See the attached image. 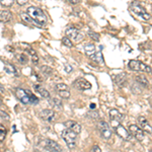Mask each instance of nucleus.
I'll list each match as a JSON object with an SVG mask.
<instances>
[{
	"label": "nucleus",
	"instance_id": "f257e3e1",
	"mask_svg": "<svg viewBox=\"0 0 152 152\" xmlns=\"http://www.w3.org/2000/svg\"><path fill=\"white\" fill-rule=\"evenodd\" d=\"M27 13L29 14V16L35 21L36 23L41 25H45L48 21L47 16L45 15V13L43 12V10H41L40 8L35 6H31L27 8Z\"/></svg>",
	"mask_w": 152,
	"mask_h": 152
},
{
	"label": "nucleus",
	"instance_id": "f03ea898",
	"mask_svg": "<svg viewBox=\"0 0 152 152\" xmlns=\"http://www.w3.org/2000/svg\"><path fill=\"white\" fill-rule=\"evenodd\" d=\"M16 97L21 101V103H37L39 99L33 94L29 90L23 88H17L16 89Z\"/></svg>",
	"mask_w": 152,
	"mask_h": 152
},
{
	"label": "nucleus",
	"instance_id": "7ed1b4c3",
	"mask_svg": "<svg viewBox=\"0 0 152 152\" xmlns=\"http://www.w3.org/2000/svg\"><path fill=\"white\" fill-rule=\"evenodd\" d=\"M111 121H112V126H113L114 129H115L116 133H117L122 139L126 140V141H130V140L132 139L133 136L131 135V133H130L125 127H123V126L121 125V122L116 121V120H113V119H111Z\"/></svg>",
	"mask_w": 152,
	"mask_h": 152
},
{
	"label": "nucleus",
	"instance_id": "20e7f679",
	"mask_svg": "<svg viewBox=\"0 0 152 152\" xmlns=\"http://www.w3.org/2000/svg\"><path fill=\"white\" fill-rule=\"evenodd\" d=\"M62 138L65 140L67 146L70 149H73L76 146V139H77V134L70 129H65L62 132Z\"/></svg>",
	"mask_w": 152,
	"mask_h": 152
},
{
	"label": "nucleus",
	"instance_id": "39448f33",
	"mask_svg": "<svg viewBox=\"0 0 152 152\" xmlns=\"http://www.w3.org/2000/svg\"><path fill=\"white\" fill-rule=\"evenodd\" d=\"M129 67L133 71H141V72H147V73H151L152 69L150 66L146 65V64L142 63L140 61H136V60H131L129 62Z\"/></svg>",
	"mask_w": 152,
	"mask_h": 152
},
{
	"label": "nucleus",
	"instance_id": "423d86ee",
	"mask_svg": "<svg viewBox=\"0 0 152 152\" xmlns=\"http://www.w3.org/2000/svg\"><path fill=\"white\" fill-rule=\"evenodd\" d=\"M66 36L69 39L73 40L75 43H79L84 39V35L79 29H74V27H70V29H66Z\"/></svg>",
	"mask_w": 152,
	"mask_h": 152
},
{
	"label": "nucleus",
	"instance_id": "0eeeda50",
	"mask_svg": "<svg viewBox=\"0 0 152 152\" xmlns=\"http://www.w3.org/2000/svg\"><path fill=\"white\" fill-rule=\"evenodd\" d=\"M130 8H131V10L133 11L136 15L141 16L142 18L145 19V21H148V19L150 18V15L146 12V10L141 6V5L137 4V3H133V4L130 6Z\"/></svg>",
	"mask_w": 152,
	"mask_h": 152
},
{
	"label": "nucleus",
	"instance_id": "6e6552de",
	"mask_svg": "<svg viewBox=\"0 0 152 152\" xmlns=\"http://www.w3.org/2000/svg\"><path fill=\"white\" fill-rule=\"evenodd\" d=\"M97 129L99 130V132L101 133L103 137L105 139H110L112 136V131L109 127V124L105 121H99L97 123Z\"/></svg>",
	"mask_w": 152,
	"mask_h": 152
},
{
	"label": "nucleus",
	"instance_id": "1a4fd4ad",
	"mask_svg": "<svg viewBox=\"0 0 152 152\" xmlns=\"http://www.w3.org/2000/svg\"><path fill=\"white\" fill-rule=\"evenodd\" d=\"M129 132L131 133V135L133 136V137H135L136 139L138 140V141H143L144 138H145V134H144L145 132H144L141 128L138 127V126H136V125L130 126Z\"/></svg>",
	"mask_w": 152,
	"mask_h": 152
},
{
	"label": "nucleus",
	"instance_id": "9d476101",
	"mask_svg": "<svg viewBox=\"0 0 152 152\" xmlns=\"http://www.w3.org/2000/svg\"><path fill=\"white\" fill-rule=\"evenodd\" d=\"M73 85L79 90H86V89L91 88V84L84 78H78L74 81Z\"/></svg>",
	"mask_w": 152,
	"mask_h": 152
},
{
	"label": "nucleus",
	"instance_id": "9b49d317",
	"mask_svg": "<svg viewBox=\"0 0 152 152\" xmlns=\"http://www.w3.org/2000/svg\"><path fill=\"white\" fill-rule=\"evenodd\" d=\"M44 148L47 151H62V147L53 140H46L44 143Z\"/></svg>",
	"mask_w": 152,
	"mask_h": 152
},
{
	"label": "nucleus",
	"instance_id": "f8f14e48",
	"mask_svg": "<svg viewBox=\"0 0 152 152\" xmlns=\"http://www.w3.org/2000/svg\"><path fill=\"white\" fill-rule=\"evenodd\" d=\"M138 125H139V127L141 128V129L143 130L144 132H146V133H149V134L152 133V127L150 126L149 122H148L144 117H139V118H138Z\"/></svg>",
	"mask_w": 152,
	"mask_h": 152
},
{
	"label": "nucleus",
	"instance_id": "ddd939ff",
	"mask_svg": "<svg viewBox=\"0 0 152 152\" xmlns=\"http://www.w3.org/2000/svg\"><path fill=\"white\" fill-rule=\"evenodd\" d=\"M40 116H41V118L44 120V121H48V122H52L54 121V119H55L56 117V114L54 111H52V110H43V111L41 112V114H40Z\"/></svg>",
	"mask_w": 152,
	"mask_h": 152
},
{
	"label": "nucleus",
	"instance_id": "4468645a",
	"mask_svg": "<svg viewBox=\"0 0 152 152\" xmlns=\"http://www.w3.org/2000/svg\"><path fill=\"white\" fill-rule=\"evenodd\" d=\"M64 126H65L67 129H70V130H72V131H74L76 134H79L81 132V126L79 125L77 122L67 121L64 123Z\"/></svg>",
	"mask_w": 152,
	"mask_h": 152
},
{
	"label": "nucleus",
	"instance_id": "2eb2a0df",
	"mask_svg": "<svg viewBox=\"0 0 152 152\" xmlns=\"http://www.w3.org/2000/svg\"><path fill=\"white\" fill-rule=\"evenodd\" d=\"M113 78L116 84L120 87H123L126 84V82H127V75H126V73H120L118 75H115Z\"/></svg>",
	"mask_w": 152,
	"mask_h": 152
},
{
	"label": "nucleus",
	"instance_id": "dca6fc26",
	"mask_svg": "<svg viewBox=\"0 0 152 152\" xmlns=\"http://www.w3.org/2000/svg\"><path fill=\"white\" fill-rule=\"evenodd\" d=\"M12 18V14L8 10H0V21L2 23H8Z\"/></svg>",
	"mask_w": 152,
	"mask_h": 152
},
{
	"label": "nucleus",
	"instance_id": "f3484780",
	"mask_svg": "<svg viewBox=\"0 0 152 152\" xmlns=\"http://www.w3.org/2000/svg\"><path fill=\"white\" fill-rule=\"evenodd\" d=\"M110 117H111V119L116 120V121H119V122H122L124 119V116L116 109H113L110 111Z\"/></svg>",
	"mask_w": 152,
	"mask_h": 152
},
{
	"label": "nucleus",
	"instance_id": "a211bd4d",
	"mask_svg": "<svg viewBox=\"0 0 152 152\" xmlns=\"http://www.w3.org/2000/svg\"><path fill=\"white\" fill-rule=\"evenodd\" d=\"M35 90L37 91L38 93H40V94H41V97H44V99H50L49 91L46 90V89L43 88V87H41L40 85H38V84L35 85Z\"/></svg>",
	"mask_w": 152,
	"mask_h": 152
},
{
	"label": "nucleus",
	"instance_id": "6ab92c4d",
	"mask_svg": "<svg viewBox=\"0 0 152 152\" xmlns=\"http://www.w3.org/2000/svg\"><path fill=\"white\" fill-rule=\"evenodd\" d=\"M135 78H136V81H137L138 83H140L142 86H145V87L149 86V82H148V80L144 77V76L138 75V76H136Z\"/></svg>",
	"mask_w": 152,
	"mask_h": 152
},
{
	"label": "nucleus",
	"instance_id": "aec40b11",
	"mask_svg": "<svg viewBox=\"0 0 152 152\" xmlns=\"http://www.w3.org/2000/svg\"><path fill=\"white\" fill-rule=\"evenodd\" d=\"M84 51L88 56L92 55L95 52V46L93 45V44H86V45L84 46Z\"/></svg>",
	"mask_w": 152,
	"mask_h": 152
},
{
	"label": "nucleus",
	"instance_id": "412c9836",
	"mask_svg": "<svg viewBox=\"0 0 152 152\" xmlns=\"http://www.w3.org/2000/svg\"><path fill=\"white\" fill-rule=\"evenodd\" d=\"M41 71H42V73H44L46 76H49L52 74V68L49 67V66H42Z\"/></svg>",
	"mask_w": 152,
	"mask_h": 152
},
{
	"label": "nucleus",
	"instance_id": "4be33fe9",
	"mask_svg": "<svg viewBox=\"0 0 152 152\" xmlns=\"http://www.w3.org/2000/svg\"><path fill=\"white\" fill-rule=\"evenodd\" d=\"M21 17L23 18V21H27V23H35V21H34L33 18H31V16H29V13H25V12H23L21 14Z\"/></svg>",
	"mask_w": 152,
	"mask_h": 152
},
{
	"label": "nucleus",
	"instance_id": "5701e85b",
	"mask_svg": "<svg viewBox=\"0 0 152 152\" xmlns=\"http://www.w3.org/2000/svg\"><path fill=\"white\" fill-rule=\"evenodd\" d=\"M6 136V129L3 125L0 124V141H3Z\"/></svg>",
	"mask_w": 152,
	"mask_h": 152
},
{
	"label": "nucleus",
	"instance_id": "b1692460",
	"mask_svg": "<svg viewBox=\"0 0 152 152\" xmlns=\"http://www.w3.org/2000/svg\"><path fill=\"white\" fill-rule=\"evenodd\" d=\"M17 59H18V61L21 62V64H27V61H29V58H27V56L25 55V54H19V55L17 56Z\"/></svg>",
	"mask_w": 152,
	"mask_h": 152
},
{
	"label": "nucleus",
	"instance_id": "393cba45",
	"mask_svg": "<svg viewBox=\"0 0 152 152\" xmlns=\"http://www.w3.org/2000/svg\"><path fill=\"white\" fill-rule=\"evenodd\" d=\"M0 3L4 7H10L14 3V0H0Z\"/></svg>",
	"mask_w": 152,
	"mask_h": 152
},
{
	"label": "nucleus",
	"instance_id": "a878e982",
	"mask_svg": "<svg viewBox=\"0 0 152 152\" xmlns=\"http://www.w3.org/2000/svg\"><path fill=\"white\" fill-rule=\"evenodd\" d=\"M62 43H63V45H65L66 47H68V48L73 47V43H72L71 40H70L68 37H64L63 39H62Z\"/></svg>",
	"mask_w": 152,
	"mask_h": 152
},
{
	"label": "nucleus",
	"instance_id": "bb28decb",
	"mask_svg": "<svg viewBox=\"0 0 152 152\" xmlns=\"http://www.w3.org/2000/svg\"><path fill=\"white\" fill-rule=\"evenodd\" d=\"M52 105H53L57 110L62 109V103L59 101V99H52Z\"/></svg>",
	"mask_w": 152,
	"mask_h": 152
},
{
	"label": "nucleus",
	"instance_id": "cd10ccee",
	"mask_svg": "<svg viewBox=\"0 0 152 152\" xmlns=\"http://www.w3.org/2000/svg\"><path fill=\"white\" fill-rule=\"evenodd\" d=\"M87 35H88V37L90 38V39H92L93 41H99V35L97 33H94V31H88L87 33Z\"/></svg>",
	"mask_w": 152,
	"mask_h": 152
},
{
	"label": "nucleus",
	"instance_id": "c85d7f7f",
	"mask_svg": "<svg viewBox=\"0 0 152 152\" xmlns=\"http://www.w3.org/2000/svg\"><path fill=\"white\" fill-rule=\"evenodd\" d=\"M5 70L7 73H15V67L12 66L11 64H5Z\"/></svg>",
	"mask_w": 152,
	"mask_h": 152
},
{
	"label": "nucleus",
	"instance_id": "c756f323",
	"mask_svg": "<svg viewBox=\"0 0 152 152\" xmlns=\"http://www.w3.org/2000/svg\"><path fill=\"white\" fill-rule=\"evenodd\" d=\"M56 90L62 91V90H68V86L65 83H59V84L56 85Z\"/></svg>",
	"mask_w": 152,
	"mask_h": 152
},
{
	"label": "nucleus",
	"instance_id": "7c9ffc66",
	"mask_svg": "<svg viewBox=\"0 0 152 152\" xmlns=\"http://www.w3.org/2000/svg\"><path fill=\"white\" fill-rule=\"evenodd\" d=\"M59 95L63 99H69L70 97V91L69 90H62V91H58Z\"/></svg>",
	"mask_w": 152,
	"mask_h": 152
},
{
	"label": "nucleus",
	"instance_id": "2f4dec72",
	"mask_svg": "<svg viewBox=\"0 0 152 152\" xmlns=\"http://www.w3.org/2000/svg\"><path fill=\"white\" fill-rule=\"evenodd\" d=\"M88 116L91 118V119H99V113L95 111H90L88 113Z\"/></svg>",
	"mask_w": 152,
	"mask_h": 152
},
{
	"label": "nucleus",
	"instance_id": "473e14b6",
	"mask_svg": "<svg viewBox=\"0 0 152 152\" xmlns=\"http://www.w3.org/2000/svg\"><path fill=\"white\" fill-rule=\"evenodd\" d=\"M31 60H33L34 64H36V65H37V64H38V62H39V58H38L37 54H35V55H33V56H31Z\"/></svg>",
	"mask_w": 152,
	"mask_h": 152
},
{
	"label": "nucleus",
	"instance_id": "72a5a7b5",
	"mask_svg": "<svg viewBox=\"0 0 152 152\" xmlns=\"http://www.w3.org/2000/svg\"><path fill=\"white\" fill-rule=\"evenodd\" d=\"M27 53H29V54H31V56H33V55H35V54H37V53H36V51H35V50H34V49H31V48H27Z\"/></svg>",
	"mask_w": 152,
	"mask_h": 152
},
{
	"label": "nucleus",
	"instance_id": "f704fd0d",
	"mask_svg": "<svg viewBox=\"0 0 152 152\" xmlns=\"http://www.w3.org/2000/svg\"><path fill=\"white\" fill-rule=\"evenodd\" d=\"M65 70H66V72H67V73H70V72L72 71V67L70 65H68V64H66V65H65Z\"/></svg>",
	"mask_w": 152,
	"mask_h": 152
},
{
	"label": "nucleus",
	"instance_id": "c9c22d12",
	"mask_svg": "<svg viewBox=\"0 0 152 152\" xmlns=\"http://www.w3.org/2000/svg\"><path fill=\"white\" fill-rule=\"evenodd\" d=\"M91 151H95V152H101V148L99 147L97 145H94L92 147V149H91Z\"/></svg>",
	"mask_w": 152,
	"mask_h": 152
},
{
	"label": "nucleus",
	"instance_id": "e433bc0d",
	"mask_svg": "<svg viewBox=\"0 0 152 152\" xmlns=\"http://www.w3.org/2000/svg\"><path fill=\"white\" fill-rule=\"evenodd\" d=\"M27 1H29V0H16V2L18 3L19 5H25Z\"/></svg>",
	"mask_w": 152,
	"mask_h": 152
},
{
	"label": "nucleus",
	"instance_id": "4c0bfd02",
	"mask_svg": "<svg viewBox=\"0 0 152 152\" xmlns=\"http://www.w3.org/2000/svg\"><path fill=\"white\" fill-rule=\"evenodd\" d=\"M71 4H77V3H79L80 2V0H68Z\"/></svg>",
	"mask_w": 152,
	"mask_h": 152
},
{
	"label": "nucleus",
	"instance_id": "58836bf2",
	"mask_svg": "<svg viewBox=\"0 0 152 152\" xmlns=\"http://www.w3.org/2000/svg\"><path fill=\"white\" fill-rule=\"evenodd\" d=\"M0 116H1V117H3L4 119H7V118H8V116H7L5 113H3L2 111H0Z\"/></svg>",
	"mask_w": 152,
	"mask_h": 152
},
{
	"label": "nucleus",
	"instance_id": "ea45409f",
	"mask_svg": "<svg viewBox=\"0 0 152 152\" xmlns=\"http://www.w3.org/2000/svg\"><path fill=\"white\" fill-rule=\"evenodd\" d=\"M90 107H91V109H94V107H95V105H93V103H92V105H91Z\"/></svg>",
	"mask_w": 152,
	"mask_h": 152
},
{
	"label": "nucleus",
	"instance_id": "a19ab883",
	"mask_svg": "<svg viewBox=\"0 0 152 152\" xmlns=\"http://www.w3.org/2000/svg\"><path fill=\"white\" fill-rule=\"evenodd\" d=\"M0 105H1V101H0Z\"/></svg>",
	"mask_w": 152,
	"mask_h": 152
}]
</instances>
